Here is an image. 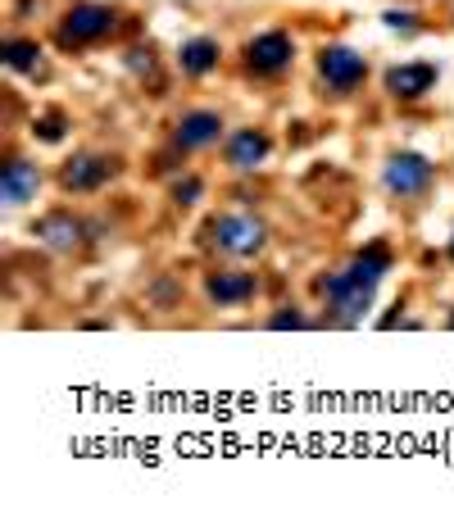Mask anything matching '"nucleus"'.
I'll use <instances>...</instances> for the list:
<instances>
[{"mask_svg": "<svg viewBox=\"0 0 454 513\" xmlns=\"http://www.w3.org/2000/svg\"><path fill=\"white\" fill-rule=\"evenodd\" d=\"M386 273H391V250H386L382 241L364 246L346 268L327 273L323 282H318V296H323L327 318H336V327L359 323V318H364L368 309H373V300H377V282H382Z\"/></svg>", "mask_w": 454, "mask_h": 513, "instance_id": "obj_1", "label": "nucleus"}, {"mask_svg": "<svg viewBox=\"0 0 454 513\" xmlns=\"http://www.w3.org/2000/svg\"><path fill=\"white\" fill-rule=\"evenodd\" d=\"M268 246V223L259 214H218L209 223V250L223 259H255Z\"/></svg>", "mask_w": 454, "mask_h": 513, "instance_id": "obj_2", "label": "nucleus"}, {"mask_svg": "<svg viewBox=\"0 0 454 513\" xmlns=\"http://www.w3.org/2000/svg\"><path fill=\"white\" fill-rule=\"evenodd\" d=\"M119 28V14L109 5H73L60 23H55V41L64 50H87V46H100L105 37H114Z\"/></svg>", "mask_w": 454, "mask_h": 513, "instance_id": "obj_3", "label": "nucleus"}, {"mask_svg": "<svg viewBox=\"0 0 454 513\" xmlns=\"http://www.w3.org/2000/svg\"><path fill=\"white\" fill-rule=\"evenodd\" d=\"M432 182H436V168H432V159L418 155V150H395V155L382 164V187L391 191L395 200L427 196Z\"/></svg>", "mask_w": 454, "mask_h": 513, "instance_id": "obj_4", "label": "nucleus"}, {"mask_svg": "<svg viewBox=\"0 0 454 513\" xmlns=\"http://www.w3.org/2000/svg\"><path fill=\"white\" fill-rule=\"evenodd\" d=\"M119 159L114 155H96V150H78L73 159H64L60 168V187L69 191V196H96L100 187H109V182L119 178Z\"/></svg>", "mask_w": 454, "mask_h": 513, "instance_id": "obj_5", "label": "nucleus"}, {"mask_svg": "<svg viewBox=\"0 0 454 513\" xmlns=\"http://www.w3.org/2000/svg\"><path fill=\"white\" fill-rule=\"evenodd\" d=\"M291 60H296V41L287 37L282 28H268L259 37L246 41V73L250 78H277V73H287Z\"/></svg>", "mask_w": 454, "mask_h": 513, "instance_id": "obj_6", "label": "nucleus"}, {"mask_svg": "<svg viewBox=\"0 0 454 513\" xmlns=\"http://www.w3.org/2000/svg\"><path fill=\"white\" fill-rule=\"evenodd\" d=\"M368 78V60L350 46H323L318 50V82L336 96H350L355 87H364Z\"/></svg>", "mask_w": 454, "mask_h": 513, "instance_id": "obj_7", "label": "nucleus"}, {"mask_svg": "<svg viewBox=\"0 0 454 513\" xmlns=\"http://www.w3.org/2000/svg\"><path fill=\"white\" fill-rule=\"evenodd\" d=\"M32 237H37L50 255H73V250H82L91 241V227L82 223L78 214H69V209H55V214H46L41 223H32Z\"/></svg>", "mask_w": 454, "mask_h": 513, "instance_id": "obj_8", "label": "nucleus"}, {"mask_svg": "<svg viewBox=\"0 0 454 513\" xmlns=\"http://www.w3.org/2000/svg\"><path fill=\"white\" fill-rule=\"evenodd\" d=\"M259 296V277L241 273V268H218V273L205 277V300L218 309H241Z\"/></svg>", "mask_w": 454, "mask_h": 513, "instance_id": "obj_9", "label": "nucleus"}, {"mask_svg": "<svg viewBox=\"0 0 454 513\" xmlns=\"http://www.w3.org/2000/svg\"><path fill=\"white\" fill-rule=\"evenodd\" d=\"M214 141H223V119L214 109H187L173 128V146L178 150H209Z\"/></svg>", "mask_w": 454, "mask_h": 513, "instance_id": "obj_10", "label": "nucleus"}, {"mask_svg": "<svg viewBox=\"0 0 454 513\" xmlns=\"http://www.w3.org/2000/svg\"><path fill=\"white\" fill-rule=\"evenodd\" d=\"M436 78H441V69L427 64V60L395 64V69L386 73V91H391L395 100H418V96H427V91L436 87Z\"/></svg>", "mask_w": 454, "mask_h": 513, "instance_id": "obj_11", "label": "nucleus"}, {"mask_svg": "<svg viewBox=\"0 0 454 513\" xmlns=\"http://www.w3.org/2000/svg\"><path fill=\"white\" fill-rule=\"evenodd\" d=\"M37 187H41L37 164H32L28 155H10V164H5V178H0V196H5V205H10V209L28 205V200L37 196Z\"/></svg>", "mask_w": 454, "mask_h": 513, "instance_id": "obj_12", "label": "nucleus"}, {"mask_svg": "<svg viewBox=\"0 0 454 513\" xmlns=\"http://www.w3.org/2000/svg\"><path fill=\"white\" fill-rule=\"evenodd\" d=\"M268 150H273V141H268V132H259V128H241L237 137L223 141V159H227L232 168H255V164H264Z\"/></svg>", "mask_w": 454, "mask_h": 513, "instance_id": "obj_13", "label": "nucleus"}, {"mask_svg": "<svg viewBox=\"0 0 454 513\" xmlns=\"http://www.w3.org/2000/svg\"><path fill=\"white\" fill-rule=\"evenodd\" d=\"M218 41L214 37H205V32H196V37H187L178 46V69L187 73V78H209V73L218 69Z\"/></svg>", "mask_w": 454, "mask_h": 513, "instance_id": "obj_14", "label": "nucleus"}, {"mask_svg": "<svg viewBox=\"0 0 454 513\" xmlns=\"http://www.w3.org/2000/svg\"><path fill=\"white\" fill-rule=\"evenodd\" d=\"M5 69L23 73V78H41V46L32 37H10L5 41Z\"/></svg>", "mask_w": 454, "mask_h": 513, "instance_id": "obj_15", "label": "nucleus"}, {"mask_svg": "<svg viewBox=\"0 0 454 513\" xmlns=\"http://www.w3.org/2000/svg\"><path fill=\"white\" fill-rule=\"evenodd\" d=\"M32 132H37L41 141H50V146H55V141L69 137V119H64V114H46V119L32 123Z\"/></svg>", "mask_w": 454, "mask_h": 513, "instance_id": "obj_16", "label": "nucleus"}, {"mask_svg": "<svg viewBox=\"0 0 454 513\" xmlns=\"http://www.w3.org/2000/svg\"><path fill=\"white\" fill-rule=\"evenodd\" d=\"M123 64H128L132 78H155V50H146V46L128 50V55H123Z\"/></svg>", "mask_w": 454, "mask_h": 513, "instance_id": "obj_17", "label": "nucleus"}, {"mask_svg": "<svg viewBox=\"0 0 454 513\" xmlns=\"http://www.w3.org/2000/svg\"><path fill=\"white\" fill-rule=\"evenodd\" d=\"M268 327H273V332H287V327L291 332H300V327H314V323H309L300 309H277V314L268 318Z\"/></svg>", "mask_w": 454, "mask_h": 513, "instance_id": "obj_18", "label": "nucleus"}, {"mask_svg": "<svg viewBox=\"0 0 454 513\" xmlns=\"http://www.w3.org/2000/svg\"><path fill=\"white\" fill-rule=\"evenodd\" d=\"M200 191H205V187H200V178H191V173H187V178H182L178 187H173V205L191 209V205H196V200H200Z\"/></svg>", "mask_w": 454, "mask_h": 513, "instance_id": "obj_19", "label": "nucleus"}, {"mask_svg": "<svg viewBox=\"0 0 454 513\" xmlns=\"http://www.w3.org/2000/svg\"><path fill=\"white\" fill-rule=\"evenodd\" d=\"M386 23H391V28H418V19H414V14H400V10H386Z\"/></svg>", "mask_w": 454, "mask_h": 513, "instance_id": "obj_20", "label": "nucleus"}, {"mask_svg": "<svg viewBox=\"0 0 454 513\" xmlns=\"http://www.w3.org/2000/svg\"><path fill=\"white\" fill-rule=\"evenodd\" d=\"M450 259H454V237H450Z\"/></svg>", "mask_w": 454, "mask_h": 513, "instance_id": "obj_21", "label": "nucleus"}, {"mask_svg": "<svg viewBox=\"0 0 454 513\" xmlns=\"http://www.w3.org/2000/svg\"><path fill=\"white\" fill-rule=\"evenodd\" d=\"M450 327H454V314H450Z\"/></svg>", "mask_w": 454, "mask_h": 513, "instance_id": "obj_22", "label": "nucleus"}]
</instances>
